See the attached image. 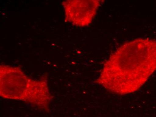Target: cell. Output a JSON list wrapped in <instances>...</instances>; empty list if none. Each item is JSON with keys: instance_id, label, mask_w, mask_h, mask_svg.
I'll use <instances>...</instances> for the list:
<instances>
[{"instance_id": "7a4b0ae2", "label": "cell", "mask_w": 156, "mask_h": 117, "mask_svg": "<svg viewBox=\"0 0 156 117\" xmlns=\"http://www.w3.org/2000/svg\"><path fill=\"white\" fill-rule=\"evenodd\" d=\"M47 73L34 79L19 66L0 65V96L4 99L22 101L32 107L48 112L53 97Z\"/></svg>"}, {"instance_id": "6da1fadb", "label": "cell", "mask_w": 156, "mask_h": 117, "mask_svg": "<svg viewBox=\"0 0 156 117\" xmlns=\"http://www.w3.org/2000/svg\"><path fill=\"white\" fill-rule=\"evenodd\" d=\"M156 69V42L137 39L124 43L105 61L96 82L125 95L137 90Z\"/></svg>"}, {"instance_id": "3957f363", "label": "cell", "mask_w": 156, "mask_h": 117, "mask_svg": "<svg viewBox=\"0 0 156 117\" xmlns=\"http://www.w3.org/2000/svg\"><path fill=\"white\" fill-rule=\"evenodd\" d=\"M102 1L67 0L62 2L66 22L79 27H85L92 23Z\"/></svg>"}]
</instances>
